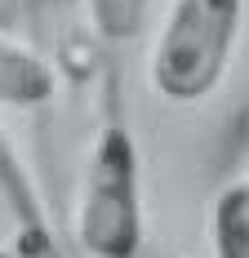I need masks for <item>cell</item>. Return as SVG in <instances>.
Here are the masks:
<instances>
[{"instance_id": "277c9868", "label": "cell", "mask_w": 249, "mask_h": 258, "mask_svg": "<svg viewBox=\"0 0 249 258\" xmlns=\"http://www.w3.org/2000/svg\"><path fill=\"white\" fill-rule=\"evenodd\" d=\"M53 67L40 53L0 31V107L14 111H36L53 98Z\"/></svg>"}, {"instance_id": "8992f818", "label": "cell", "mask_w": 249, "mask_h": 258, "mask_svg": "<svg viewBox=\"0 0 249 258\" xmlns=\"http://www.w3.org/2000/svg\"><path fill=\"white\" fill-rule=\"evenodd\" d=\"M151 0H89V18L102 40H134L147 23Z\"/></svg>"}, {"instance_id": "3957f363", "label": "cell", "mask_w": 249, "mask_h": 258, "mask_svg": "<svg viewBox=\"0 0 249 258\" xmlns=\"http://www.w3.org/2000/svg\"><path fill=\"white\" fill-rule=\"evenodd\" d=\"M0 258H63L36 182L0 129Z\"/></svg>"}, {"instance_id": "6da1fadb", "label": "cell", "mask_w": 249, "mask_h": 258, "mask_svg": "<svg viewBox=\"0 0 249 258\" xmlns=\"http://www.w3.org/2000/svg\"><path fill=\"white\" fill-rule=\"evenodd\" d=\"M245 0H169L147 58L151 89L174 107H196L223 85L240 40Z\"/></svg>"}, {"instance_id": "5b68a950", "label": "cell", "mask_w": 249, "mask_h": 258, "mask_svg": "<svg viewBox=\"0 0 249 258\" xmlns=\"http://www.w3.org/2000/svg\"><path fill=\"white\" fill-rule=\"evenodd\" d=\"M214 258H249V178L227 182L209 209Z\"/></svg>"}, {"instance_id": "7a4b0ae2", "label": "cell", "mask_w": 249, "mask_h": 258, "mask_svg": "<svg viewBox=\"0 0 249 258\" xmlns=\"http://www.w3.org/2000/svg\"><path fill=\"white\" fill-rule=\"evenodd\" d=\"M143 165L129 125H98L76 201V240L89 258H138L143 249Z\"/></svg>"}]
</instances>
